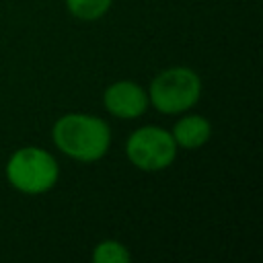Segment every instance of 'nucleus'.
Returning a JSON list of instances; mask_svg holds the SVG:
<instances>
[{
	"label": "nucleus",
	"instance_id": "3",
	"mask_svg": "<svg viewBox=\"0 0 263 263\" xmlns=\"http://www.w3.org/2000/svg\"><path fill=\"white\" fill-rule=\"evenodd\" d=\"M201 97V78L187 66H173L156 74L148 88V103L164 113L179 115L189 111Z\"/></svg>",
	"mask_w": 263,
	"mask_h": 263
},
{
	"label": "nucleus",
	"instance_id": "4",
	"mask_svg": "<svg viewBox=\"0 0 263 263\" xmlns=\"http://www.w3.org/2000/svg\"><path fill=\"white\" fill-rule=\"evenodd\" d=\"M177 144L173 134L160 125H144L132 132L125 142L127 160L146 173L168 168L177 158Z\"/></svg>",
	"mask_w": 263,
	"mask_h": 263
},
{
	"label": "nucleus",
	"instance_id": "6",
	"mask_svg": "<svg viewBox=\"0 0 263 263\" xmlns=\"http://www.w3.org/2000/svg\"><path fill=\"white\" fill-rule=\"evenodd\" d=\"M177 148L197 150L212 138V123L201 115H185L171 129Z\"/></svg>",
	"mask_w": 263,
	"mask_h": 263
},
{
	"label": "nucleus",
	"instance_id": "8",
	"mask_svg": "<svg viewBox=\"0 0 263 263\" xmlns=\"http://www.w3.org/2000/svg\"><path fill=\"white\" fill-rule=\"evenodd\" d=\"M90 259H92V263H127V261H132V253L119 240L107 238V240H101L99 245H95Z\"/></svg>",
	"mask_w": 263,
	"mask_h": 263
},
{
	"label": "nucleus",
	"instance_id": "5",
	"mask_svg": "<svg viewBox=\"0 0 263 263\" xmlns=\"http://www.w3.org/2000/svg\"><path fill=\"white\" fill-rule=\"evenodd\" d=\"M105 109L119 119H138L148 109V92L132 80H117L103 92Z\"/></svg>",
	"mask_w": 263,
	"mask_h": 263
},
{
	"label": "nucleus",
	"instance_id": "7",
	"mask_svg": "<svg viewBox=\"0 0 263 263\" xmlns=\"http://www.w3.org/2000/svg\"><path fill=\"white\" fill-rule=\"evenodd\" d=\"M113 0H66V8L78 21H99L111 8Z\"/></svg>",
	"mask_w": 263,
	"mask_h": 263
},
{
	"label": "nucleus",
	"instance_id": "2",
	"mask_svg": "<svg viewBox=\"0 0 263 263\" xmlns=\"http://www.w3.org/2000/svg\"><path fill=\"white\" fill-rule=\"evenodd\" d=\"M60 179V166L53 154L39 146H25L10 154L6 162V181L25 195H41Z\"/></svg>",
	"mask_w": 263,
	"mask_h": 263
},
{
	"label": "nucleus",
	"instance_id": "1",
	"mask_svg": "<svg viewBox=\"0 0 263 263\" xmlns=\"http://www.w3.org/2000/svg\"><path fill=\"white\" fill-rule=\"evenodd\" d=\"M51 140L68 158L97 162L111 146V127L105 119L90 113H66L53 123Z\"/></svg>",
	"mask_w": 263,
	"mask_h": 263
}]
</instances>
